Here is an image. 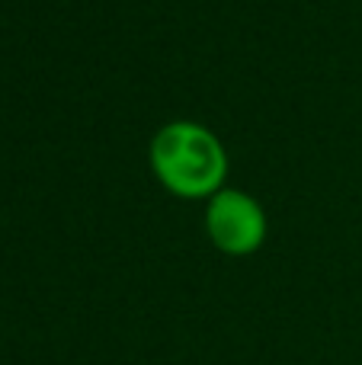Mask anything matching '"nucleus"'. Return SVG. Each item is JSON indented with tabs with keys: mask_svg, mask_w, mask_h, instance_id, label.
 <instances>
[{
	"mask_svg": "<svg viewBox=\"0 0 362 365\" xmlns=\"http://www.w3.org/2000/svg\"><path fill=\"white\" fill-rule=\"evenodd\" d=\"M154 180L183 202H205L228 186L231 158L224 141L196 119H173L154 132L148 145Z\"/></svg>",
	"mask_w": 362,
	"mask_h": 365,
	"instance_id": "f257e3e1",
	"label": "nucleus"
},
{
	"mask_svg": "<svg viewBox=\"0 0 362 365\" xmlns=\"http://www.w3.org/2000/svg\"><path fill=\"white\" fill-rule=\"evenodd\" d=\"M202 227L209 244L224 257H254L269 234L267 208L247 189L224 186L205 199Z\"/></svg>",
	"mask_w": 362,
	"mask_h": 365,
	"instance_id": "f03ea898",
	"label": "nucleus"
}]
</instances>
